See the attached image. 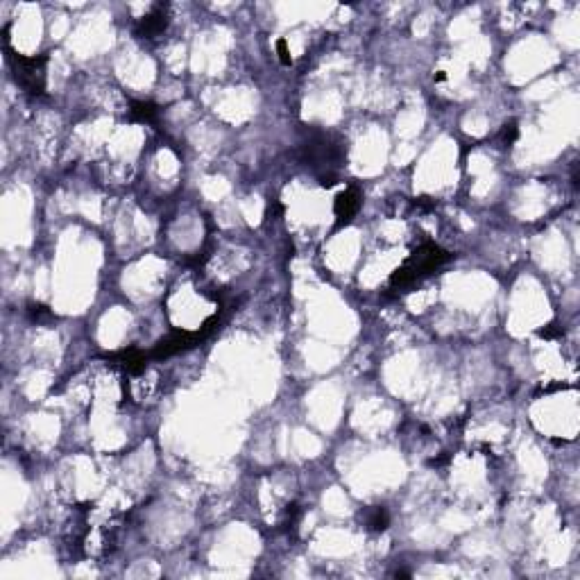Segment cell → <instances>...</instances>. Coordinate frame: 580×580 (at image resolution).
I'll list each match as a JSON object with an SVG mask.
<instances>
[{
  "label": "cell",
  "mask_w": 580,
  "mask_h": 580,
  "mask_svg": "<svg viewBox=\"0 0 580 580\" xmlns=\"http://www.w3.org/2000/svg\"><path fill=\"white\" fill-rule=\"evenodd\" d=\"M301 159H304L318 175L336 173L347 161V141L338 134L313 129L309 139L301 143Z\"/></svg>",
  "instance_id": "obj_1"
},
{
  "label": "cell",
  "mask_w": 580,
  "mask_h": 580,
  "mask_svg": "<svg viewBox=\"0 0 580 580\" xmlns=\"http://www.w3.org/2000/svg\"><path fill=\"white\" fill-rule=\"evenodd\" d=\"M5 50H7V61L14 71L16 82L25 89V94H30L34 98L46 96V64L48 55H34V57H25L19 55L9 48V36L5 30Z\"/></svg>",
  "instance_id": "obj_2"
},
{
  "label": "cell",
  "mask_w": 580,
  "mask_h": 580,
  "mask_svg": "<svg viewBox=\"0 0 580 580\" xmlns=\"http://www.w3.org/2000/svg\"><path fill=\"white\" fill-rule=\"evenodd\" d=\"M451 259H454L451 252H446V249L440 247L438 243L426 241V243H421V245L415 249V252L406 259L404 266H406L408 270H411V272L417 276V279L421 281V279H424V276L433 274L440 266H444V263H446V261H451Z\"/></svg>",
  "instance_id": "obj_3"
},
{
  "label": "cell",
  "mask_w": 580,
  "mask_h": 580,
  "mask_svg": "<svg viewBox=\"0 0 580 580\" xmlns=\"http://www.w3.org/2000/svg\"><path fill=\"white\" fill-rule=\"evenodd\" d=\"M202 340H206V338L200 331H179L177 329V331L168 334L164 340L156 342L148 354H150V359H170V356H175V354L197 347Z\"/></svg>",
  "instance_id": "obj_4"
},
{
  "label": "cell",
  "mask_w": 580,
  "mask_h": 580,
  "mask_svg": "<svg viewBox=\"0 0 580 580\" xmlns=\"http://www.w3.org/2000/svg\"><path fill=\"white\" fill-rule=\"evenodd\" d=\"M361 204H363V197H361V191L356 186H349L342 191L336 202H334V214H336V229L349 225V222L356 218V214L361 211Z\"/></svg>",
  "instance_id": "obj_5"
},
{
  "label": "cell",
  "mask_w": 580,
  "mask_h": 580,
  "mask_svg": "<svg viewBox=\"0 0 580 580\" xmlns=\"http://www.w3.org/2000/svg\"><path fill=\"white\" fill-rule=\"evenodd\" d=\"M168 5L166 3H159V5H154L150 14H145L139 25H136V36L141 39H156V36H161L168 28Z\"/></svg>",
  "instance_id": "obj_6"
},
{
  "label": "cell",
  "mask_w": 580,
  "mask_h": 580,
  "mask_svg": "<svg viewBox=\"0 0 580 580\" xmlns=\"http://www.w3.org/2000/svg\"><path fill=\"white\" fill-rule=\"evenodd\" d=\"M148 359H150V354H145L136 347H129V349H121V351H116V354H109L107 356V361H111L114 365H121L123 370L131 376H136L141 374L145 367H148Z\"/></svg>",
  "instance_id": "obj_7"
},
{
  "label": "cell",
  "mask_w": 580,
  "mask_h": 580,
  "mask_svg": "<svg viewBox=\"0 0 580 580\" xmlns=\"http://www.w3.org/2000/svg\"><path fill=\"white\" fill-rule=\"evenodd\" d=\"M161 107L148 100H134L129 104V121L131 123H145V125H154L159 121Z\"/></svg>",
  "instance_id": "obj_8"
},
{
  "label": "cell",
  "mask_w": 580,
  "mask_h": 580,
  "mask_svg": "<svg viewBox=\"0 0 580 580\" xmlns=\"http://www.w3.org/2000/svg\"><path fill=\"white\" fill-rule=\"evenodd\" d=\"M363 526L370 533H384L390 526V512L384 506H372L363 512Z\"/></svg>",
  "instance_id": "obj_9"
},
{
  "label": "cell",
  "mask_w": 580,
  "mask_h": 580,
  "mask_svg": "<svg viewBox=\"0 0 580 580\" xmlns=\"http://www.w3.org/2000/svg\"><path fill=\"white\" fill-rule=\"evenodd\" d=\"M499 139H501V143L506 145V148H510V145H515L517 139H519V125H517V121H510V123H506L504 127H501Z\"/></svg>",
  "instance_id": "obj_10"
},
{
  "label": "cell",
  "mask_w": 580,
  "mask_h": 580,
  "mask_svg": "<svg viewBox=\"0 0 580 580\" xmlns=\"http://www.w3.org/2000/svg\"><path fill=\"white\" fill-rule=\"evenodd\" d=\"M28 315H30L32 320L41 322V320H50L52 318V311L48 306H44V304H30L28 306Z\"/></svg>",
  "instance_id": "obj_11"
},
{
  "label": "cell",
  "mask_w": 580,
  "mask_h": 580,
  "mask_svg": "<svg viewBox=\"0 0 580 580\" xmlns=\"http://www.w3.org/2000/svg\"><path fill=\"white\" fill-rule=\"evenodd\" d=\"M297 519H299V506H297V504H290V506L286 508L284 526H286V529H295Z\"/></svg>",
  "instance_id": "obj_12"
},
{
  "label": "cell",
  "mask_w": 580,
  "mask_h": 580,
  "mask_svg": "<svg viewBox=\"0 0 580 580\" xmlns=\"http://www.w3.org/2000/svg\"><path fill=\"white\" fill-rule=\"evenodd\" d=\"M276 55H279V61H281L284 66H290V64H293V57H290V50H288L286 39H279V41H276Z\"/></svg>",
  "instance_id": "obj_13"
},
{
  "label": "cell",
  "mask_w": 580,
  "mask_h": 580,
  "mask_svg": "<svg viewBox=\"0 0 580 580\" xmlns=\"http://www.w3.org/2000/svg\"><path fill=\"white\" fill-rule=\"evenodd\" d=\"M539 336H542V338H546V340H551V338L560 336V329H558L556 324H546L544 329H539Z\"/></svg>",
  "instance_id": "obj_14"
},
{
  "label": "cell",
  "mask_w": 580,
  "mask_h": 580,
  "mask_svg": "<svg viewBox=\"0 0 580 580\" xmlns=\"http://www.w3.org/2000/svg\"><path fill=\"white\" fill-rule=\"evenodd\" d=\"M433 80H435V82H444V80H446V73H442V71H440L438 75L433 77Z\"/></svg>",
  "instance_id": "obj_15"
}]
</instances>
